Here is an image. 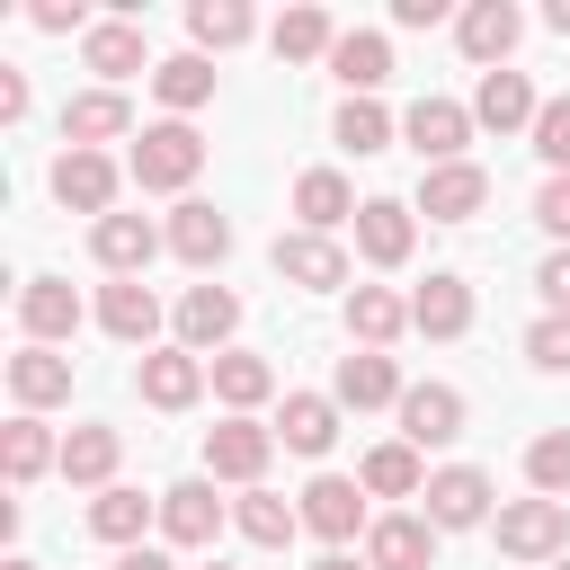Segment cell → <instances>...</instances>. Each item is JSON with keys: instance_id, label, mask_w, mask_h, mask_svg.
<instances>
[{"instance_id": "cell-17", "label": "cell", "mask_w": 570, "mask_h": 570, "mask_svg": "<svg viewBox=\"0 0 570 570\" xmlns=\"http://www.w3.org/2000/svg\"><path fill=\"white\" fill-rule=\"evenodd\" d=\"M134 134V98L125 89H80V98H62V151H107V142H125Z\"/></svg>"}, {"instance_id": "cell-21", "label": "cell", "mask_w": 570, "mask_h": 570, "mask_svg": "<svg viewBox=\"0 0 570 570\" xmlns=\"http://www.w3.org/2000/svg\"><path fill=\"white\" fill-rule=\"evenodd\" d=\"M481 205H490V169H481V160L419 169V214H428V223H472Z\"/></svg>"}, {"instance_id": "cell-53", "label": "cell", "mask_w": 570, "mask_h": 570, "mask_svg": "<svg viewBox=\"0 0 570 570\" xmlns=\"http://www.w3.org/2000/svg\"><path fill=\"white\" fill-rule=\"evenodd\" d=\"M205 570H232V561H205Z\"/></svg>"}, {"instance_id": "cell-8", "label": "cell", "mask_w": 570, "mask_h": 570, "mask_svg": "<svg viewBox=\"0 0 570 570\" xmlns=\"http://www.w3.org/2000/svg\"><path fill=\"white\" fill-rule=\"evenodd\" d=\"M419 499H428L419 517H428L436 534H463V525H490V517H499V508H490V472H481V463H445V472H428V490H419Z\"/></svg>"}, {"instance_id": "cell-38", "label": "cell", "mask_w": 570, "mask_h": 570, "mask_svg": "<svg viewBox=\"0 0 570 570\" xmlns=\"http://www.w3.org/2000/svg\"><path fill=\"white\" fill-rule=\"evenodd\" d=\"M187 36H196V53L214 62V53L249 45V36H258V18H249V0H187Z\"/></svg>"}, {"instance_id": "cell-51", "label": "cell", "mask_w": 570, "mask_h": 570, "mask_svg": "<svg viewBox=\"0 0 570 570\" xmlns=\"http://www.w3.org/2000/svg\"><path fill=\"white\" fill-rule=\"evenodd\" d=\"M312 570H374V561H356V552H321Z\"/></svg>"}, {"instance_id": "cell-49", "label": "cell", "mask_w": 570, "mask_h": 570, "mask_svg": "<svg viewBox=\"0 0 570 570\" xmlns=\"http://www.w3.org/2000/svg\"><path fill=\"white\" fill-rule=\"evenodd\" d=\"M107 570H178V561H169V552H151V543H134V552H116Z\"/></svg>"}, {"instance_id": "cell-24", "label": "cell", "mask_w": 570, "mask_h": 570, "mask_svg": "<svg viewBox=\"0 0 570 570\" xmlns=\"http://www.w3.org/2000/svg\"><path fill=\"white\" fill-rule=\"evenodd\" d=\"M365 561H374V570H436V525H428L419 508H392V517H374Z\"/></svg>"}, {"instance_id": "cell-46", "label": "cell", "mask_w": 570, "mask_h": 570, "mask_svg": "<svg viewBox=\"0 0 570 570\" xmlns=\"http://www.w3.org/2000/svg\"><path fill=\"white\" fill-rule=\"evenodd\" d=\"M534 294H543V312H570V249H552L534 267Z\"/></svg>"}, {"instance_id": "cell-19", "label": "cell", "mask_w": 570, "mask_h": 570, "mask_svg": "<svg viewBox=\"0 0 570 570\" xmlns=\"http://www.w3.org/2000/svg\"><path fill=\"white\" fill-rule=\"evenodd\" d=\"M392 419H401V445H419V454H428V445H454L472 410H463V392H454V383H410Z\"/></svg>"}, {"instance_id": "cell-12", "label": "cell", "mask_w": 570, "mask_h": 570, "mask_svg": "<svg viewBox=\"0 0 570 570\" xmlns=\"http://www.w3.org/2000/svg\"><path fill=\"white\" fill-rule=\"evenodd\" d=\"M160 249H169V223H151V214H107V223H89V258H98L107 276H142Z\"/></svg>"}, {"instance_id": "cell-35", "label": "cell", "mask_w": 570, "mask_h": 570, "mask_svg": "<svg viewBox=\"0 0 570 570\" xmlns=\"http://www.w3.org/2000/svg\"><path fill=\"white\" fill-rule=\"evenodd\" d=\"M142 525H160V499H142V490H125V481L89 499V534H98V543H116V552H134V543H142Z\"/></svg>"}, {"instance_id": "cell-18", "label": "cell", "mask_w": 570, "mask_h": 570, "mask_svg": "<svg viewBox=\"0 0 570 570\" xmlns=\"http://www.w3.org/2000/svg\"><path fill=\"white\" fill-rule=\"evenodd\" d=\"M401 392H410V383H401V365H392L383 347H347L338 374H330V401H338V410H401Z\"/></svg>"}, {"instance_id": "cell-22", "label": "cell", "mask_w": 570, "mask_h": 570, "mask_svg": "<svg viewBox=\"0 0 570 570\" xmlns=\"http://www.w3.org/2000/svg\"><path fill=\"white\" fill-rule=\"evenodd\" d=\"M169 249H178L196 276H214V267L232 258V214H223V205H205V196L169 205Z\"/></svg>"}, {"instance_id": "cell-11", "label": "cell", "mask_w": 570, "mask_h": 570, "mask_svg": "<svg viewBox=\"0 0 570 570\" xmlns=\"http://www.w3.org/2000/svg\"><path fill=\"white\" fill-rule=\"evenodd\" d=\"M517 36H525V9H517V0H463V9H454V45H463L481 71H508Z\"/></svg>"}, {"instance_id": "cell-4", "label": "cell", "mask_w": 570, "mask_h": 570, "mask_svg": "<svg viewBox=\"0 0 570 570\" xmlns=\"http://www.w3.org/2000/svg\"><path fill=\"white\" fill-rule=\"evenodd\" d=\"M267 463H276V428H267V419H214V428H205V481L258 490Z\"/></svg>"}, {"instance_id": "cell-39", "label": "cell", "mask_w": 570, "mask_h": 570, "mask_svg": "<svg viewBox=\"0 0 570 570\" xmlns=\"http://www.w3.org/2000/svg\"><path fill=\"white\" fill-rule=\"evenodd\" d=\"M151 98H160L169 116H196V107L214 98V62H205L196 45H187V53H169V62L151 71Z\"/></svg>"}, {"instance_id": "cell-27", "label": "cell", "mask_w": 570, "mask_h": 570, "mask_svg": "<svg viewBox=\"0 0 570 570\" xmlns=\"http://www.w3.org/2000/svg\"><path fill=\"white\" fill-rule=\"evenodd\" d=\"M9 401H18L27 419H45L53 401H71V356H62V347H18V356H9Z\"/></svg>"}, {"instance_id": "cell-47", "label": "cell", "mask_w": 570, "mask_h": 570, "mask_svg": "<svg viewBox=\"0 0 570 570\" xmlns=\"http://www.w3.org/2000/svg\"><path fill=\"white\" fill-rule=\"evenodd\" d=\"M18 116H27V71L0 62V125H18Z\"/></svg>"}, {"instance_id": "cell-30", "label": "cell", "mask_w": 570, "mask_h": 570, "mask_svg": "<svg viewBox=\"0 0 570 570\" xmlns=\"http://www.w3.org/2000/svg\"><path fill=\"white\" fill-rule=\"evenodd\" d=\"M401 330H410V294H392V285H347V347H383V356H392Z\"/></svg>"}, {"instance_id": "cell-29", "label": "cell", "mask_w": 570, "mask_h": 570, "mask_svg": "<svg viewBox=\"0 0 570 570\" xmlns=\"http://www.w3.org/2000/svg\"><path fill=\"white\" fill-rule=\"evenodd\" d=\"M45 472H62V436H53L45 419H27V410H18V419L0 428V481H9V490H27V481H45Z\"/></svg>"}, {"instance_id": "cell-28", "label": "cell", "mask_w": 570, "mask_h": 570, "mask_svg": "<svg viewBox=\"0 0 570 570\" xmlns=\"http://www.w3.org/2000/svg\"><path fill=\"white\" fill-rule=\"evenodd\" d=\"M338 419H347V410H338L330 392H285V410H276V445L321 463V454L338 445Z\"/></svg>"}, {"instance_id": "cell-1", "label": "cell", "mask_w": 570, "mask_h": 570, "mask_svg": "<svg viewBox=\"0 0 570 570\" xmlns=\"http://www.w3.org/2000/svg\"><path fill=\"white\" fill-rule=\"evenodd\" d=\"M196 169H205V134H196L187 116H160V125H142V134H134V151H125V178H134L142 196H178V205H187Z\"/></svg>"}, {"instance_id": "cell-37", "label": "cell", "mask_w": 570, "mask_h": 570, "mask_svg": "<svg viewBox=\"0 0 570 570\" xmlns=\"http://www.w3.org/2000/svg\"><path fill=\"white\" fill-rule=\"evenodd\" d=\"M356 187L338 178V169H303L294 178V214H303V232H338V223H356Z\"/></svg>"}, {"instance_id": "cell-40", "label": "cell", "mask_w": 570, "mask_h": 570, "mask_svg": "<svg viewBox=\"0 0 570 570\" xmlns=\"http://www.w3.org/2000/svg\"><path fill=\"white\" fill-rule=\"evenodd\" d=\"M392 116H383V98H338V116H330V142L338 151H356V160H374V151H392Z\"/></svg>"}, {"instance_id": "cell-52", "label": "cell", "mask_w": 570, "mask_h": 570, "mask_svg": "<svg viewBox=\"0 0 570 570\" xmlns=\"http://www.w3.org/2000/svg\"><path fill=\"white\" fill-rule=\"evenodd\" d=\"M0 570H45V561H27V552H9V561H0Z\"/></svg>"}, {"instance_id": "cell-14", "label": "cell", "mask_w": 570, "mask_h": 570, "mask_svg": "<svg viewBox=\"0 0 570 570\" xmlns=\"http://www.w3.org/2000/svg\"><path fill=\"white\" fill-rule=\"evenodd\" d=\"M98 330H107L116 347H142V356H151V347H160V294H151L142 276H107V285H98Z\"/></svg>"}, {"instance_id": "cell-33", "label": "cell", "mask_w": 570, "mask_h": 570, "mask_svg": "<svg viewBox=\"0 0 570 570\" xmlns=\"http://www.w3.org/2000/svg\"><path fill=\"white\" fill-rule=\"evenodd\" d=\"M330 71L347 80V98H374V89L392 80V36H383V27H347L338 53H330Z\"/></svg>"}, {"instance_id": "cell-41", "label": "cell", "mask_w": 570, "mask_h": 570, "mask_svg": "<svg viewBox=\"0 0 570 570\" xmlns=\"http://www.w3.org/2000/svg\"><path fill=\"white\" fill-rule=\"evenodd\" d=\"M525 481H534V499H561L570 490V428H543L525 445Z\"/></svg>"}, {"instance_id": "cell-42", "label": "cell", "mask_w": 570, "mask_h": 570, "mask_svg": "<svg viewBox=\"0 0 570 570\" xmlns=\"http://www.w3.org/2000/svg\"><path fill=\"white\" fill-rule=\"evenodd\" d=\"M525 365H534V374H570V312H543V321L525 330Z\"/></svg>"}, {"instance_id": "cell-5", "label": "cell", "mask_w": 570, "mask_h": 570, "mask_svg": "<svg viewBox=\"0 0 570 570\" xmlns=\"http://www.w3.org/2000/svg\"><path fill=\"white\" fill-rule=\"evenodd\" d=\"M45 187H53V205H62V214H89V223H107V214H116V187H125V169H116L107 151H53Z\"/></svg>"}, {"instance_id": "cell-50", "label": "cell", "mask_w": 570, "mask_h": 570, "mask_svg": "<svg viewBox=\"0 0 570 570\" xmlns=\"http://www.w3.org/2000/svg\"><path fill=\"white\" fill-rule=\"evenodd\" d=\"M543 27H552V36H570V0H543Z\"/></svg>"}, {"instance_id": "cell-13", "label": "cell", "mask_w": 570, "mask_h": 570, "mask_svg": "<svg viewBox=\"0 0 570 570\" xmlns=\"http://www.w3.org/2000/svg\"><path fill=\"white\" fill-rule=\"evenodd\" d=\"M410 249H419V205L365 196V205H356V258H365V267H410Z\"/></svg>"}, {"instance_id": "cell-26", "label": "cell", "mask_w": 570, "mask_h": 570, "mask_svg": "<svg viewBox=\"0 0 570 570\" xmlns=\"http://www.w3.org/2000/svg\"><path fill=\"white\" fill-rule=\"evenodd\" d=\"M410 330H419V338H463V330H472V276L436 267V276L410 294Z\"/></svg>"}, {"instance_id": "cell-20", "label": "cell", "mask_w": 570, "mask_h": 570, "mask_svg": "<svg viewBox=\"0 0 570 570\" xmlns=\"http://www.w3.org/2000/svg\"><path fill=\"white\" fill-rule=\"evenodd\" d=\"M80 62L98 71V89H116V80H134V71H160L151 45H142V18H98V27L80 36Z\"/></svg>"}, {"instance_id": "cell-9", "label": "cell", "mask_w": 570, "mask_h": 570, "mask_svg": "<svg viewBox=\"0 0 570 570\" xmlns=\"http://www.w3.org/2000/svg\"><path fill=\"white\" fill-rule=\"evenodd\" d=\"M401 142L428 160V169H445V160H463V142H472V107L463 98H410V116H401Z\"/></svg>"}, {"instance_id": "cell-45", "label": "cell", "mask_w": 570, "mask_h": 570, "mask_svg": "<svg viewBox=\"0 0 570 570\" xmlns=\"http://www.w3.org/2000/svg\"><path fill=\"white\" fill-rule=\"evenodd\" d=\"M27 18H36V27H45V36H89V27H98V18H89V9H80V0H36V9H27Z\"/></svg>"}, {"instance_id": "cell-31", "label": "cell", "mask_w": 570, "mask_h": 570, "mask_svg": "<svg viewBox=\"0 0 570 570\" xmlns=\"http://www.w3.org/2000/svg\"><path fill=\"white\" fill-rule=\"evenodd\" d=\"M214 401H223L232 419H258V401H276V365H267L258 347H223V356H214Z\"/></svg>"}, {"instance_id": "cell-54", "label": "cell", "mask_w": 570, "mask_h": 570, "mask_svg": "<svg viewBox=\"0 0 570 570\" xmlns=\"http://www.w3.org/2000/svg\"><path fill=\"white\" fill-rule=\"evenodd\" d=\"M552 570H570V552H561V561H552Z\"/></svg>"}, {"instance_id": "cell-10", "label": "cell", "mask_w": 570, "mask_h": 570, "mask_svg": "<svg viewBox=\"0 0 570 570\" xmlns=\"http://www.w3.org/2000/svg\"><path fill=\"white\" fill-rule=\"evenodd\" d=\"M80 321H89V303L71 294V276H27V285H18V330H27V347L80 338Z\"/></svg>"}, {"instance_id": "cell-36", "label": "cell", "mask_w": 570, "mask_h": 570, "mask_svg": "<svg viewBox=\"0 0 570 570\" xmlns=\"http://www.w3.org/2000/svg\"><path fill=\"white\" fill-rule=\"evenodd\" d=\"M232 525H240L258 552H285V543L303 534V508H294V499H276V490L258 481V490H240V499H232Z\"/></svg>"}, {"instance_id": "cell-6", "label": "cell", "mask_w": 570, "mask_h": 570, "mask_svg": "<svg viewBox=\"0 0 570 570\" xmlns=\"http://www.w3.org/2000/svg\"><path fill=\"white\" fill-rule=\"evenodd\" d=\"M267 267L285 276V285H303V294H338L347 285V249H338V232H276V249H267Z\"/></svg>"}, {"instance_id": "cell-34", "label": "cell", "mask_w": 570, "mask_h": 570, "mask_svg": "<svg viewBox=\"0 0 570 570\" xmlns=\"http://www.w3.org/2000/svg\"><path fill=\"white\" fill-rule=\"evenodd\" d=\"M356 481H365V499H419V490H428V463H419V445L383 436V445H365Z\"/></svg>"}, {"instance_id": "cell-25", "label": "cell", "mask_w": 570, "mask_h": 570, "mask_svg": "<svg viewBox=\"0 0 570 570\" xmlns=\"http://www.w3.org/2000/svg\"><path fill=\"white\" fill-rule=\"evenodd\" d=\"M534 116H543V98H534L525 71H481V89H472V125H490V134H534Z\"/></svg>"}, {"instance_id": "cell-43", "label": "cell", "mask_w": 570, "mask_h": 570, "mask_svg": "<svg viewBox=\"0 0 570 570\" xmlns=\"http://www.w3.org/2000/svg\"><path fill=\"white\" fill-rule=\"evenodd\" d=\"M534 151H543V169H552V178H570V89H561V98H543V116H534Z\"/></svg>"}, {"instance_id": "cell-15", "label": "cell", "mask_w": 570, "mask_h": 570, "mask_svg": "<svg viewBox=\"0 0 570 570\" xmlns=\"http://www.w3.org/2000/svg\"><path fill=\"white\" fill-rule=\"evenodd\" d=\"M169 321H178V347H196V356L214 365V356L232 347V330H240V294H232V285H187Z\"/></svg>"}, {"instance_id": "cell-3", "label": "cell", "mask_w": 570, "mask_h": 570, "mask_svg": "<svg viewBox=\"0 0 570 570\" xmlns=\"http://www.w3.org/2000/svg\"><path fill=\"white\" fill-rule=\"evenodd\" d=\"M294 508H303V534H321L330 552H347L356 534H374V517H365V481H347V472H312Z\"/></svg>"}, {"instance_id": "cell-48", "label": "cell", "mask_w": 570, "mask_h": 570, "mask_svg": "<svg viewBox=\"0 0 570 570\" xmlns=\"http://www.w3.org/2000/svg\"><path fill=\"white\" fill-rule=\"evenodd\" d=\"M445 0H392V27H436Z\"/></svg>"}, {"instance_id": "cell-44", "label": "cell", "mask_w": 570, "mask_h": 570, "mask_svg": "<svg viewBox=\"0 0 570 570\" xmlns=\"http://www.w3.org/2000/svg\"><path fill=\"white\" fill-rule=\"evenodd\" d=\"M534 223L552 232V249H570V178H543L534 187Z\"/></svg>"}, {"instance_id": "cell-7", "label": "cell", "mask_w": 570, "mask_h": 570, "mask_svg": "<svg viewBox=\"0 0 570 570\" xmlns=\"http://www.w3.org/2000/svg\"><path fill=\"white\" fill-rule=\"evenodd\" d=\"M205 383H214V365L196 356V347H151V356H134V392L151 401V410H196L205 401Z\"/></svg>"}, {"instance_id": "cell-2", "label": "cell", "mask_w": 570, "mask_h": 570, "mask_svg": "<svg viewBox=\"0 0 570 570\" xmlns=\"http://www.w3.org/2000/svg\"><path fill=\"white\" fill-rule=\"evenodd\" d=\"M490 534L508 561H561L570 552V499H499Z\"/></svg>"}, {"instance_id": "cell-23", "label": "cell", "mask_w": 570, "mask_h": 570, "mask_svg": "<svg viewBox=\"0 0 570 570\" xmlns=\"http://www.w3.org/2000/svg\"><path fill=\"white\" fill-rule=\"evenodd\" d=\"M116 463H125V428L80 419V428L62 436V481H71V490H116Z\"/></svg>"}, {"instance_id": "cell-32", "label": "cell", "mask_w": 570, "mask_h": 570, "mask_svg": "<svg viewBox=\"0 0 570 570\" xmlns=\"http://www.w3.org/2000/svg\"><path fill=\"white\" fill-rule=\"evenodd\" d=\"M338 36H347V27H338L330 9H312V0H294V9H285V18L267 27L276 62H330V53H338Z\"/></svg>"}, {"instance_id": "cell-16", "label": "cell", "mask_w": 570, "mask_h": 570, "mask_svg": "<svg viewBox=\"0 0 570 570\" xmlns=\"http://www.w3.org/2000/svg\"><path fill=\"white\" fill-rule=\"evenodd\" d=\"M223 525H232V508L214 499V481H205V472H196V481H169V490H160V534H169L178 552H205V543H214Z\"/></svg>"}]
</instances>
